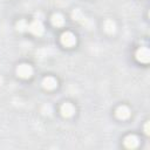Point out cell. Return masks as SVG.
<instances>
[{
    "label": "cell",
    "instance_id": "7a4b0ae2",
    "mask_svg": "<svg viewBox=\"0 0 150 150\" xmlns=\"http://www.w3.org/2000/svg\"><path fill=\"white\" fill-rule=\"evenodd\" d=\"M61 40H62V43H63L64 46H68V47L75 45V42H76L75 35H74L73 33H70V32L64 33V34L62 35V39H61Z\"/></svg>",
    "mask_w": 150,
    "mask_h": 150
},
{
    "label": "cell",
    "instance_id": "277c9868",
    "mask_svg": "<svg viewBox=\"0 0 150 150\" xmlns=\"http://www.w3.org/2000/svg\"><path fill=\"white\" fill-rule=\"evenodd\" d=\"M61 110H62V114L64 116H71L73 112H74V107L70 103H64L62 105V109Z\"/></svg>",
    "mask_w": 150,
    "mask_h": 150
},
{
    "label": "cell",
    "instance_id": "ba28073f",
    "mask_svg": "<svg viewBox=\"0 0 150 150\" xmlns=\"http://www.w3.org/2000/svg\"><path fill=\"white\" fill-rule=\"evenodd\" d=\"M136 144H137V141H136L135 137H128L125 139V145L129 146V148H134Z\"/></svg>",
    "mask_w": 150,
    "mask_h": 150
},
{
    "label": "cell",
    "instance_id": "52a82bcc",
    "mask_svg": "<svg viewBox=\"0 0 150 150\" xmlns=\"http://www.w3.org/2000/svg\"><path fill=\"white\" fill-rule=\"evenodd\" d=\"M63 22H64V19H63L62 15H60V14H55V15L53 16V23H54V25H56V26H61V25H63Z\"/></svg>",
    "mask_w": 150,
    "mask_h": 150
},
{
    "label": "cell",
    "instance_id": "5b68a950",
    "mask_svg": "<svg viewBox=\"0 0 150 150\" xmlns=\"http://www.w3.org/2000/svg\"><path fill=\"white\" fill-rule=\"evenodd\" d=\"M43 84H45V87H46V88L52 89V88H54V87L56 86V80H55L54 77H52V76H48L47 79H45Z\"/></svg>",
    "mask_w": 150,
    "mask_h": 150
},
{
    "label": "cell",
    "instance_id": "8992f818",
    "mask_svg": "<svg viewBox=\"0 0 150 150\" xmlns=\"http://www.w3.org/2000/svg\"><path fill=\"white\" fill-rule=\"evenodd\" d=\"M117 116L120 118H127L129 116V109L127 107H120L118 110H117Z\"/></svg>",
    "mask_w": 150,
    "mask_h": 150
},
{
    "label": "cell",
    "instance_id": "6da1fadb",
    "mask_svg": "<svg viewBox=\"0 0 150 150\" xmlns=\"http://www.w3.org/2000/svg\"><path fill=\"white\" fill-rule=\"evenodd\" d=\"M32 33H34L35 35H40V34H42V32H43V26H42V23L39 21V20H34L30 25H28V27H27Z\"/></svg>",
    "mask_w": 150,
    "mask_h": 150
},
{
    "label": "cell",
    "instance_id": "3957f363",
    "mask_svg": "<svg viewBox=\"0 0 150 150\" xmlns=\"http://www.w3.org/2000/svg\"><path fill=\"white\" fill-rule=\"evenodd\" d=\"M32 67L28 66V64H21L19 66L18 68V74L21 76V77H29L32 75Z\"/></svg>",
    "mask_w": 150,
    "mask_h": 150
},
{
    "label": "cell",
    "instance_id": "9c48e42d",
    "mask_svg": "<svg viewBox=\"0 0 150 150\" xmlns=\"http://www.w3.org/2000/svg\"><path fill=\"white\" fill-rule=\"evenodd\" d=\"M104 27H105V29H107V30L111 32V30H114V28H115V23H114L111 20H108V21H105Z\"/></svg>",
    "mask_w": 150,
    "mask_h": 150
}]
</instances>
